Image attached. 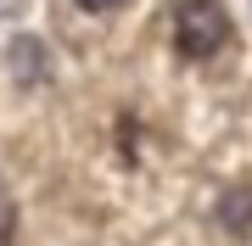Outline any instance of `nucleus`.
<instances>
[{
  "instance_id": "nucleus-5",
  "label": "nucleus",
  "mask_w": 252,
  "mask_h": 246,
  "mask_svg": "<svg viewBox=\"0 0 252 246\" xmlns=\"http://www.w3.org/2000/svg\"><path fill=\"white\" fill-rule=\"evenodd\" d=\"M73 6H79V11H95V17H101V11H112V6H124V0H73Z\"/></svg>"
},
{
  "instance_id": "nucleus-3",
  "label": "nucleus",
  "mask_w": 252,
  "mask_h": 246,
  "mask_svg": "<svg viewBox=\"0 0 252 246\" xmlns=\"http://www.w3.org/2000/svg\"><path fill=\"white\" fill-rule=\"evenodd\" d=\"M219 229L252 235V191H224V201H219Z\"/></svg>"
},
{
  "instance_id": "nucleus-2",
  "label": "nucleus",
  "mask_w": 252,
  "mask_h": 246,
  "mask_svg": "<svg viewBox=\"0 0 252 246\" xmlns=\"http://www.w3.org/2000/svg\"><path fill=\"white\" fill-rule=\"evenodd\" d=\"M6 62L11 67H17V79L23 84H39V79H45V45H39V39H11V51H6Z\"/></svg>"
},
{
  "instance_id": "nucleus-1",
  "label": "nucleus",
  "mask_w": 252,
  "mask_h": 246,
  "mask_svg": "<svg viewBox=\"0 0 252 246\" xmlns=\"http://www.w3.org/2000/svg\"><path fill=\"white\" fill-rule=\"evenodd\" d=\"M224 39H230V11L219 0H180L174 6V45H180V56L207 62V56L224 51Z\"/></svg>"
},
{
  "instance_id": "nucleus-4",
  "label": "nucleus",
  "mask_w": 252,
  "mask_h": 246,
  "mask_svg": "<svg viewBox=\"0 0 252 246\" xmlns=\"http://www.w3.org/2000/svg\"><path fill=\"white\" fill-rule=\"evenodd\" d=\"M11 235H17V207H11L6 196H0V246H6Z\"/></svg>"
}]
</instances>
